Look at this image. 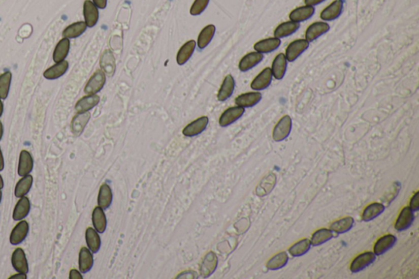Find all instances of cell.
I'll return each instance as SVG.
<instances>
[{
    "label": "cell",
    "mask_w": 419,
    "mask_h": 279,
    "mask_svg": "<svg viewBox=\"0 0 419 279\" xmlns=\"http://www.w3.org/2000/svg\"><path fill=\"white\" fill-rule=\"evenodd\" d=\"M275 184H276L275 174H268L267 176L264 178L263 180L260 183L259 186L257 187V195L260 196V197L268 195L269 193H271Z\"/></svg>",
    "instance_id": "36"
},
{
    "label": "cell",
    "mask_w": 419,
    "mask_h": 279,
    "mask_svg": "<svg viewBox=\"0 0 419 279\" xmlns=\"http://www.w3.org/2000/svg\"><path fill=\"white\" fill-rule=\"evenodd\" d=\"M234 88H235V80L231 75H228L224 78L219 92H218V100L224 102L230 99V97L232 96Z\"/></svg>",
    "instance_id": "22"
},
{
    "label": "cell",
    "mask_w": 419,
    "mask_h": 279,
    "mask_svg": "<svg viewBox=\"0 0 419 279\" xmlns=\"http://www.w3.org/2000/svg\"><path fill=\"white\" fill-rule=\"evenodd\" d=\"M100 67L107 76H113L116 72V61L113 54L110 50L104 51L100 59Z\"/></svg>",
    "instance_id": "25"
},
{
    "label": "cell",
    "mask_w": 419,
    "mask_h": 279,
    "mask_svg": "<svg viewBox=\"0 0 419 279\" xmlns=\"http://www.w3.org/2000/svg\"><path fill=\"white\" fill-rule=\"evenodd\" d=\"M376 255L374 252H365L357 256L350 265V271L352 273H359L360 271L366 269L367 267L372 265L376 260Z\"/></svg>",
    "instance_id": "4"
},
{
    "label": "cell",
    "mask_w": 419,
    "mask_h": 279,
    "mask_svg": "<svg viewBox=\"0 0 419 279\" xmlns=\"http://www.w3.org/2000/svg\"><path fill=\"white\" fill-rule=\"evenodd\" d=\"M4 168H5V159H4V156H3L1 147H0V171H2Z\"/></svg>",
    "instance_id": "51"
},
{
    "label": "cell",
    "mask_w": 419,
    "mask_h": 279,
    "mask_svg": "<svg viewBox=\"0 0 419 279\" xmlns=\"http://www.w3.org/2000/svg\"><path fill=\"white\" fill-rule=\"evenodd\" d=\"M245 109L243 107H233L228 108L223 111L221 116L219 117V124L221 127H227V126L232 125L234 122L242 117L244 114Z\"/></svg>",
    "instance_id": "6"
},
{
    "label": "cell",
    "mask_w": 419,
    "mask_h": 279,
    "mask_svg": "<svg viewBox=\"0 0 419 279\" xmlns=\"http://www.w3.org/2000/svg\"><path fill=\"white\" fill-rule=\"evenodd\" d=\"M329 29H330V26L326 22L313 23L306 29V40L308 42H313L329 32Z\"/></svg>",
    "instance_id": "16"
},
{
    "label": "cell",
    "mask_w": 419,
    "mask_h": 279,
    "mask_svg": "<svg viewBox=\"0 0 419 279\" xmlns=\"http://www.w3.org/2000/svg\"><path fill=\"white\" fill-rule=\"evenodd\" d=\"M29 232V225L26 221H20L13 229L10 234V242L12 245H18L21 243L25 237H27Z\"/></svg>",
    "instance_id": "14"
},
{
    "label": "cell",
    "mask_w": 419,
    "mask_h": 279,
    "mask_svg": "<svg viewBox=\"0 0 419 279\" xmlns=\"http://www.w3.org/2000/svg\"><path fill=\"white\" fill-rule=\"evenodd\" d=\"M27 276L25 273H18L17 274L13 275L12 277H9V279H26Z\"/></svg>",
    "instance_id": "50"
},
{
    "label": "cell",
    "mask_w": 419,
    "mask_h": 279,
    "mask_svg": "<svg viewBox=\"0 0 419 279\" xmlns=\"http://www.w3.org/2000/svg\"><path fill=\"white\" fill-rule=\"evenodd\" d=\"M343 9V0H335L329 7H327L320 14L321 19L324 21H333L339 17Z\"/></svg>",
    "instance_id": "18"
},
{
    "label": "cell",
    "mask_w": 419,
    "mask_h": 279,
    "mask_svg": "<svg viewBox=\"0 0 419 279\" xmlns=\"http://www.w3.org/2000/svg\"><path fill=\"white\" fill-rule=\"evenodd\" d=\"M311 247L310 241L307 238L301 240L289 248V253L294 257H300L306 254Z\"/></svg>",
    "instance_id": "43"
},
{
    "label": "cell",
    "mask_w": 419,
    "mask_h": 279,
    "mask_svg": "<svg viewBox=\"0 0 419 279\" xmlns=\"http://www.w3.org/2000/svg\"><path fill=\"white\" fill-rule=\"evenodd\" d=\"M215 26L214 25H208L205 26L200 32L198 38V46L200 49H204L211 43L213 37L215 36Z\"/></svg>",
    "instance_id": "39"
},
{
    "label": "cell",
    "mask_w": 419,
    "mask_h": 279,
    "mask_svg": "<svg viewBox=\"0 0 419 279\" xmlns=\"http://www.w3.org/2000/svg\"><path fill=\"white\" fill-rule=\"evenodd\" d=\"M209 2L210 0H195L190 9V14L192 16L202 14L208 6Z\"/></svg>",
    "instance_id": "45"
},
{
    "label": "cell",
    "mask_w": 419,
    "mask_h": 279,
    "mask_svg": "<svg viewBox=\"0 0 419 279\" xmlns=\"http://www.w3.org/2000/svg\"><path fill=\"white\" fill-rule=\"evenodd\" d=\"M281 40L280 39L276 38H269L266 40H261L259 42H257L254 45L255 52H258L260 53H269L274 52L276 50L278 47L280 46Z\"/></svg>",
    "instance_id": "23"
},
{
    "label": "cell",
    "mask_w": 419,
    "mask_h": 279,
    "mask_svg": "<svg viewBox=\"0 0 419 279\" xmlns=\"http://www.w3.org/2000/svg\"><path fill=\"white\" fill-rule=\"evenodd\" d=\"M88 26L84 21H77V22L68 25V27H66L62 32V36L63 38H67L68 40L78 38L81 35L84 34Z\"/></svg>",
    "instance_id": "30"
},
{
    "label": "cell",
    "mask_w": 419,
    "mask_h": 279,
    "mask_svg": "<svg viewBox=\"0 0 419 279\" xmlns=\"http://www.w3.org/2000/svg\"><path fill=\"white\" fill-rule=\"evenodd\" d=\"M34 167V161L31 154L26 150H22L20 153L17 174L21 177L30 174Z\"/></svg>",
    "instance_id": "9"
},
{
    "label": "cell",
    "mask_w": 419,
    "mask_h": 279,
    "mask_svg": "<svg viewBox=\"0 0 419 279\" xmlns=\"http://www.w3.org/2000/svg\"><path fill=\"white\" fill-rule=\"evenodd\" d=\"M273 79V74L270 68L264 69L251 82V87L253 90L261 91L270 86Z\"/></svg>",
    "instance_id": "10"
},
{
    "label": "cell",
    "mask_w": 419,
    "mask_h": 279,
    "mask_svg": "<svg viewBox=\"0 0 419 279\" xmlns=\"http://www.w3.org/2000/svg\"><path fill=\"white\" fill-rule=\"evenodd\" d=\"M309 46L310 42H308L306 40H297L293 41L286 48L285 53L286 60L290 63L296 61L304 52L307 50Z\"/></svg>",
    "instance_id": "3"
},
{
    "label": "cell",
    "mask_w": 419,
    "mask_h": 279,
    "mask_svg": "<svg viewBox=\"0 0 419 279\" xmlns=\"http://www.w3.org/2000/svg\"><path fill=\"white\" fill-rule=\"evenodd\" d=\"M33 184V176L30 174H27L25 176L22 177L18 182L15 188L16 198H21L26 196Z\"/></svg>",
    "instance_id": "37"
},
{
    "label": "cell",
    "mask_w": 419,
    "mask_h": 279,
    "mask_svg": "<svg viewBox=\"0 0 419 279\" xmlns=\"http://www.w3.org/2000/svg\"><path fill=\"white\" fill-rule=\"evenodd\" d=\"M288 260V256H287L286 252H280L276 256H274V257H272L268 261L266 266L270 270H278V269H282L283 267L286 266Z\"/></svg>",
    "instance_id": "42"
},
{
    "label": "cell",
    "mask_w": 419,
    "mask_h": 279,
    "mask_svg": "<svg viewBox=\"0 0 419 279\" xmlns=\"http://www.w3.org/2000/svg\"><path fill=\"white\" fill-rule=\"evenodd\" d=\"M69 278L83 279V276L78 270H76V269H72V270L70 271Z\"/></svg>",
    "instance_id": "48"
},
{
    "label": "cell",
    "mask_w": 419,
    "mask_h": 279,
    "mask_svg": "<svg viewBox=\"0 0 419 279\" xmlns=\"http://www.w3.org/2000/svg\"><path fill=\"white\" fill-rule=\"evenodd\" d=\"M196 41L189 40L179 48L176 57V61L179 65H184L191 58L196 48Z\"/></svg>",
    "instance_id": "26"
},
{
    "label": "cell",
    "mask_w": 419,
    "mask_h": 279,
    "mask_svg": "<svg viewBox=\"0 0 419 279\" xmlns=\"http://www.w3.org/2000/svg\"><path fill=\"white\" fill-rule=\"evenodd\" d=\"M263 58V54L258 53V52H252V53H248V54L245 55L244 57L241 59L238 68H239L241 72H247L249 70L255 68V66L258 65L260 63H262Z\"/></svg>",
    "instance_id": "13"
},
{
    "label": "cell",
    "mask_w": 419,
    "mask_h": 279,
    "mask_svg": "<svg viewBox=\"0 0 419 279\" xmlns=\"http://www.w3.org/2000/svg\"><path fill=\"white\" fill-rule=\"evenodd\" d=\"M30 210V200L26 197H22L17 202L13 210V221H20L27 216Z\"/></svg>",
    "instance_id": "28"
},
{
    "label": "cell",
    "mask_w": 419,
    "mask_h": 279,
    "mask_svg": "<svg viewBox=\"0 0 419 279\" xmlns=\"http://www.w3.org/2000/svg\"><path fill=\"white\" fill-rule=\"evenodd\" d=\"M3 135H4V126H3L2 122L0 120V141L2 139Z\"/></svg>",
    "instance_id": "52"
},
{
    "label": "cell",
    "mask_w": 419,
    "mask_h": 279,
    "mask_svg": "<svg viewBox=\"0 0 419 279\" xmlns=\"http://www.w3.org/2000/svg\"><path fill=\"white\" fill-rule=\"evenodd\" d=\"M4 188V179H3L2 176L0 175V190Z\"/></svg>",
    "instance_id": "54"
},
{
    "label": "cell",
    "mask_w": 419,
    "mask_h": 279,
    "mask_svg": "<svg viewBox=\"0 0 419 279\" xmlns=\"http://www.w3.org/2000/svg\"><path fill=\"white\" fill-rule=\"evenodd\" d=\"M209 123L207 116H202L191 122L183 130V135L186 137H194L200 135L206 129Z\"/></svg>",
    "instance_id": "7"
},
{
    "label": "cell",
    "mask_w": 419,
    "mask_h": 279,
    "mask_svg": "<svg viewBox=\"0 0 419 279\" xmlns=\"http://www.w3.org/2000/svg\"><path fill=\"white\" fill-rule=\"evenodd\" d=\"M314 9L312 6L300 7L290 13L289 17L292 21L294 22H302V21H306V20L310 19V17L314 15Z\"/></svg>",
    "instance_id": "29"
},
{
    "label": "cell",
    "mask_w": 419,
    "mask_h": 279,
    "mask_svg": "<svg viewBox=\"0 0 419 279\" xmlns=\"http://www.w3.org/2000/svg\"><path fill=\"white\" fill-rule=\"evenodd\" d=\"M300 28V24L294 21H286L280 24L274 30V37L278 39L285 38L292 36Z\"/></svg>",
    "instance_id": "34"
},
{
    "label": "cell",
    "mask_w": 419,
    "mask_h": 279,
    "mask_svg": "<svg viewBox=\"0 0 419 279\" xmlns=\"http://www.w3.org/2000/svg\"><path fill=\"white\" fill-rule=\"evenodd\" d=\"M354 220L352 217H345V218L341 219L339 221L333 222L330 226V230L337 233V234H341V233H345L346 232L350 231L352 229V227L354 225Z\"/></svg>",
    "instance_id": "40"
},
{
    "label": "cell",
    "mask_w": 419,
    "mask_h": 279,
    "mask_svg": "<svg viewBox=\"0 0 419 279\" xmlns=\"http://www.w3.org/2000/svg\"><path fill=\"white\" fill-rule=\"evenodd\" d=\"M413 221H414L413 211L411 210L410 207L406 206L400 212V215L396 221L395 228L397 231H405L410 228L411 225H413Z\"/></svg>",
    "instance_id": "11"
},
{
    "label": "cell",
    "mask_w": 419,
    "mask_h": 279,
    "mask_svg": "<svg viewBox=\"0 0 419 279\" xmlns=\"http://www.w3.org/2000/svg\"><path fill=\"white\" fill-rule=\"evenodd\" d=\"M4 113V104H3L2 99H0V117Z\"/></svg>",
    "instance_id": "53"
},
{
    "label": "cell",
    "mask_w": 419,
    "mask_h": 279,
    "mask_svg": "<svg viewBox=\"0 0 419 279\" xmlns=\"http://www.w3.org/2000/svg\"><path fill=\"white\" fill-rule=\"evenodd\" d=\"M385 210V206L381 203H372L369 206L365 208V210L363 212L362 219L363 221L365 222H369V221H373L374 219L379 216L380 214L383 213Z\"/></svg>",
    "instance_id": "38"
},
{
    "label": "cell",
    "mask_w": 419,
    "mask_h": 279,
    "mask_svg": "<svg viewBox=\"0 0 419 279\" xmlns=\"http://www.w3.org/2000/svg\"><path fill=\"white\" fill-rule=\"evenodd\" d=\"M12 82V73L6 72L0 75V99L5 100L9 96Z\"/></svg>",
    "instance_id": "44"
},
{
    "label": "cell",
    "mask_w": 419,
    "mask_h": 279,
    "mask_svg": "<svg viewBox=\"0 0 419 279\" xmlns=\"http://www.w3.org/2000/svg\"><path fill=\"white\" fill-rule=\"evenodd\" d=\"M112 192L109 185L104 183L99 189V197H98V205L99 206L107 210L111 206L112 202Z\"/></svg>",
    "instance_id": "33"
},
{
    "label": "cell",
    "mask_w": 419,
    "mask_h": 279,
    "mask_svg": "<svg viewBox=\"0 0 419 279\" xmlns=\"http://www.w3.org/2000/svg\"><path fill=\"white\" fill-rule=\"evenodd\" d=\"M293 127V121L289 116L281 118L273 131V139L275 142H282L290 135Z\"/></svg>",
    "instance_id": "2"
},
{
    "label": "cell",
    "mask_w": 419,
    "mask_h": 279,
    "mask_svg": "<svg viewBox=\"0 0 419 279\" xmlns=\"http://www.w3.org/2000/svg\"><path fill=\"white\" fill-rule=\"evenodd\" d=\"M325 0H305L306 5L308 6H315V5H319L321 3L324 2Z\"/></svg>",
    "instance_id": "49"
},
{
    "label": "cell",
    "mask_w": 419,
    "mask_h": 279,
    "mask_svg": "<svg viewBox=\"0 0 419 279\" xmlns=\"http://www.w3.org/2000/svg\"><path fill=\"white\" fill-rule=\"evenodd\" d=\"M85 240L91 252L97 253L101 247V238L98 232L93 228H88L85 232Z\"/></svg>",
    "instance_id": "35"
},
{
    "label": "cell",
    "mask_w": 419,
    "mask_h": 279,
    "mask_svg": "<svg viewBox=\"0 0 419 279\" xmlns=\"http://www.w3.org/2000/svg\"><path fill=\"white\" fill-rule=\"evenodd\" d=\"M90 117L91 115L89 111L84 112V113H77V115L72 119V125H71L73 135L80 136L84 131L85 126L89 123Z\"/></svg>",
    "instance_id": "20"
},
{
    "label": "cell",
    "mask_w": 419,
    "mask_h": 279,
    "mask_svg": "<svg viewBox=\"0 0 419 279\" xmlns=\"http://www.w3.org/2000/svg\"><path fill=\"white\" fill-rule=\"evenodd\" d=\"M92 2L94 4L98 9H105L107 4H108V0H93Z\"/></svg>",
    "instance_id": "47"
},
{
    "label": "cell",
    "mask_w": 419,
    "mask_h": 279,
    "mask_svg": "<svg viewBox=\"0 0 419 279\" xmlns=\"http://www.w3.org/2000/svg\"><path fill=\"white\" fill-rule=\"evenodd\" d=\"M68 68H69V63L68 61L64 60L60 63H57L44 72V77L49 80H57L58 78L64 76V74L68 72Z\"/></svg>",
    "instance_id": "19"
},
{
    "label": "cell",
    "mask_w": 419,
    "mask_h": 279,
    "mask_svg": "<svg viewBox=\"0 0 419 279\" xmlns=\"http://www.w3.org/2000/svg\"><path fill=\"white\" fill-rule=\"evenodd\" d=\"M84 22L89 28L97 25L99 18V9L91 0H85L83 6Z\"/></svg>",
    "instance_id": "5"
},
{
    "label": "cell",
    "mask_w": 419,
    "mask_h": 279,
    "mask_svg": "<svg viewBox=\"0 0 419 279\" xmlns=\"http://www.w3.org/2000/svg\"><path fill=\"white\" fill-rule=\"evenodd\" d=\"M396 242V237L392 234L383 236L377 240L374 245V254L381 256L394 246Z\"/></svg>",
    "instance_id": "24"
},
{
    "label": "cell",
    "mask_w": 419,
    "mask_h": 279,
    "mask_svg": "<svg viewBox=\"0 0 419 279\" xmlns=\"http://www.w3.org/2000/svg\"><path fill=\"white\" fill-rule=\"evenodd\" d=\"M93 265V256L89 248L82 247L79 255V269L82 273H86Z\"/></svg>",
    "instance_id": "27"
},
{
    "label": "cell",
    "mask_w": 419,
    "mask_h": 279,
    "mask_svg": "<svg viewBox=\"0 0 419 279\" xmlns=\"http://www.w3.org/2000/svg\"><path fill=\"white\" fill-rule=\"evenodd\" d=\"M92 221L94 229L98 233H104L107 229V218L104 209L100 206L94 208L92 214Z\"/></svg>",
    "instance_id": "32"
},
{
    "label": "cell",
    "mask_w": 419,
    "mask_h": 279,
    "mask_svg": "<svg viewBox=\"0 0 419 279\" xmlns=\"http://www.w3.org/2000/svg\"><path fill=\"white\" fill-rule=\"evenodd\" d=\"M12 265L18 273H26L29 272L27 259L25 252L21 248H17L12 255Z\"/></svg>",
    "instance_id": "12"
},
{
    "label": "cell",
    "mask_w": 419,
    "mask_h": 279,
    "mask_svg": "<svg viewBox=\"0 0 419 279\" xmlns=\"http://www.w3.org/2000/svg\"><path fill=\"white\" fill-rule=\"evenodd\" d=\"M409 207H410L411 210H413V212L417 211V210H419V192L415 193L413 198L411 199L410 206H409Z\"/></svg>",
    "instance_id": "46"
},
{
    "label": "cell",
    "mask_w": 419,
    "mask_h": 279,
    "mask_svg": "<svg viewBox=\"0 0 419 279\" xmlns=\"http://www.w3.org/2000/svg\"><path fill=\"white\" fill-rule=\"evenodd\" d=\"M333 237H334L333 232L330 229H318V231H316L312 236L310 243H311V245L318 246V245L325 243L327 241H330Z\"/></svg>",
    "instance_id": "41"
},
{
    "label": "cell",
    "mask_w": 419,
    "mask_h": 279,
    "mask_svg": "<svg viewBox=\"0 0 419 279\" xmlns=\"http://www.w3.org/2000/svg\"><path fill=\"white\" fill-rule=\"evenodd\" d=\"M106 84V74L103 70H98L84 87V92L87 95H97L103 89Z\"/></svg>",
    "instance_id": "1"
},
{
    "label": "cell",
    "mask_w": 419,
    "mask_h": 279,
    "mask_svg": "<svg viewBox=\"0 0 419 279\" xmlns=\"http://www.w3.org/2000/svg\"><path fill=\"white\" fill-rule=\"evenodd\" d=\"M262 99V95L259 92H246L243 95H239L235 99L236 105L243 108L247 107H252L256 105L261 102Z\"/></svg>",
    "instance_id": "15"
},
{
    "label": "cell",
    "mask_w": 419,
    "mask_h": 279,
    "mask_svg": "<svg viewBox=\"0 0 419 279\" xmlns=\"http://www.w3.org/2000/svg\"><path fill=\"white\" fill-rule=\"evenodd\" d=\"M286 66H287V60L286 56L283 53H279L275 58H274L273 64H272V74L276 80H282L284 77L286 72Z\"/></svg>",
    "instance_id": "21"
},
{
    "label": "cell",
    "mask_w": 419,
    "mask_h": 279,
    "mask_svg": "<svg viewBox=\"0 0 419 279\" xmlns=\"http://www.w3.org/2000/svg\"><path fill=\"white\" fill-rule=\"evenodd\" d=\"M99 102H100V97L99 95H87V96L83 97L82 99H80L76 103L75 109L77 113H84V112H87L93 109V107L99 104Z\"/></svg>",
    "instance_id": "17"
},
{
    "label": "cell",
    "mask_w": 419,
    "mask_h": 279,
    "mask_svg": "<svg viewBox=\"0 0 419 279\" xmlns=\"http://www.w3.org/2000/svg\"><path fill=\"white\" fill-rule=\"evenodd\" d=\"M1 200H2V191L0 190V202H1Z\"/></svg>",
    "instance_id": "55"
},
{
    "label": "cell",
    "mask_w": 419,
    "mask_h": 279,
    "mask_svg": "<svg viewBox=\"0 0 419 279\" xmlns=\"http://www.w3.org/2000/svg\"><path fill=\"white\" fill-rule=\"evenodd\" d=\"M218 258L215 252H210L205 256L200 267V273L203 277L211 276L217 268Z\"/></svg>",
    "instance_id": "8"
},
{
    "label": "cell",
    "mask_w": 419,
    "mask_h": 279,
    "mask_svg": "<svg viewBox=\"0 0 419 279\" xmlns=\"http://www.w3.org/2000/svg\"><path fill=\"white\" fill-rule=\"evenodd\" d=\"M70 46V40L67 38H62L57 43L53 51V59L54 63H60L66 60L69 53Z\"/></svg>",
    "instance_id": "31"
}]
</instances>
